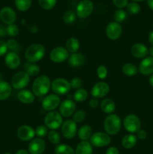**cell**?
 <instances>
[{
  "label": "cell",
  "instance_id": "obj_1",
  "mask_svg": "<svg viewBox=\"0 0 153 154\" xmlns=\"http://www.w3.org/2000/svg\"><path fill=\"white\" fill-rule=\"evenodd\" d=\"M51 88V81L47 76L41 75L34 81L32 84V92L34 96L42 97L49 92Z\"/></svg>",
  "mask_w": 153,
  "mask_h": 154
},
{
  "label": "cell",
  "instance_id": "obj_2",
  "mask_svg": "<svg viewBox=\"0 0 153 154\" xmlns=\"http://www.w3.org/2000/svg\"><path fill=\"white\" fill-rule=\"evenodd\" d=\"M45 48L41 44H33L26 49L25 57L28 62L34 63L43 59L45 54Z\"/></svg>",
  "mask_w": 153,
  "mask_h": 154
},
{
  "label": "cell",
  "instance_id": "obj_3",
  "mask_svg": "<svg viewBox=\"0 0 153 154\" xmlns=\"http://www.w3.org/2000/svg\"><path fill=\"white\" fill-rule=\"evenodd\" d=\"M121 125L120 117L116 114H111L105 118L104 128L106 134L109 135H115L120 131Z\"/></svg>",
  "mask_w": 153,
  "mask_h": 154
},
{
  "label": "cell",
  "instance_id": "obj_4",
  "mask_svg": "<svg viewBox=\"0 0 153 154\" xmlns=\"http://www.w3.org/2000/svg\"><path fill=\"white\" fill-rule=\"evenodd\" d=\"M62 117L60 113L57 111H50L44 117V124L49 129L52 130L58 129L62 125Z\"/></svg>",
  "mask_w": 153,
  "mask_h": 154
},
{
  "label": "cell",
  "instance_id": "obj_5",
  "mask_svg": "<svg viewBox=\"0 0 153 154\" xmlns=\"http://www.w3.org/2000/svg\"><path fill=\"white\" fill-rule=\"evenodd\" d=\"M123 126L125 130L129 133H136L140 129L141 122L139 117L135 114H129L126 116L123 121Z\"/></svg>",
  "mask_w": 153,
  "mask_h": 154
},
{
  "label": "cell",
  "instance_id": "obj_6",
  "mask_svg": "<svg viewBox=\"0 0 153 154\" xmlns=\"http://www.w3.org/2000/svg\"><path fill=\"white\" fill-rule=\"evenodd\" d=\"M51 88L56 95H64L69 93L70 90V84L64 78H58L51 83Z\"/></svg>",
  "mask_w": 153,
  "mask_h": 154
},
{
  "label": "cell",
  "instance_id": "obj_7",
  "mask_svg": "<svg viewBox=\"0 0 153 154\" xmlns=\"http://www.w3.org/2000/svg\"><path fill=\"white\" fill-rule=\"evenodd\" d=\"M29 75L26 72H19L13 75L10 81L11 86L16 90L25 88L29 83Z\"/></svg>",
  "mask_w": 153,
  "mask_h": 154
},
{
  "label": "cell",
  "instance_id": "obj_8",
  "mask_svg": "<svg viewBox=\"0 0 153 154\" xmlns=\"http://www.w3.org/2000/svg\"><path fill=\"white\" fill-rule=\"evenodd\" d=\"M89 140L92 145L95 147H106L111 142V138L110 135L102 132H97L92 134Z\"/></svg>",
  "mask_w": 153,
  "mask_h": 154
},
{
  "label": "cell",
  "instance_id": "obj_9",
  "mask_svg": "<svg viewBox=\"0 0 153 154\" xmlns=\"http://www.w3.org/2000/svg\"><path fill=\"white\" fill-rule=\"evenodd\" d=\"M68 58L69 52L65 48L62 46L56 47L51 51L50 54V60L56 63H62Z\"/></svg>",
  "mask_w": 153,
  "mask_h": 154
},
{
  "label": "cell",
  "instance_id": "obj_10",
  "mask_svg": "<svg viewBox=\"0 0 153 154\" xmlns=\"http://www.w3.org/2000/svg\"><path fill=\"white\" fill-rule=\"evenodd\" d=\"M60 98L56 94H50L46 96L43 99L41 103V106L44 110L46 111H52L53 110L56 109L60 105Z\"/></svg>",
  "mask_w": 153,
  "mask_h": 154
},
{
  "label": "cell",
  "instance_id": "obj_11",
  "mask_svg": "<svg viewBox=\"0 0 153 154\" xmlns=\"http://www.w3.org/2000/svg\"><path fill=\"white\" fill-rule=\"evenodd\" d=\"M76 123L73 120H67L62 125V133L66 139H72L76 134Z\"/></svg>",
  "mask_w": 153,
  "mask_h": 154
},
{
  "label": "cell",
  "instance_id": "obj_12",
  "mask_svg": "<svg viewBox=\"0 0 153 154\" xmlns=\"http://www.w3.org/2000/svg\"><path fill=\"white\" fill-rule=\"evenodd\" d=\"M94 5L90 0H82L76 6V15L80 18H86L93 11Z\"/></svg>",
  "mask_w": 153,
  "mask_h": 154
},
{
  "label": "cell",
  "instance_id": "obj_13",
  "mask_svg": "<svg viewBox=\"0 0 153 154\" xmlns=\"http://www.w3.org/2000/svg\"><path fill=\"white\" fill-rule=\"evenodd\" d=\"M16 135L21 141H28L34 138L35 135V131L32 127L28 125H23L18 128L16 131Z\"/></svg>",
  "mask_w": 153,
  "mask_h": 154
},
{
  "label": "cell",
  "instance_id": "obj_14",
  "mask_svg": "<svg viewBox=\"0 0 153 154\" xmlns=\"http://www.w3.org/2000/svg\"><path fill=\"white\" fill-rule=\"evenodd\" d=\"M122 33V27L121 24L116 22H111L106 28V35L111 40H116Z\"/></svg>",
  "mask_w": 153,
  "mask_h": 154
},
{
  "label": "cell",
  "instance_id": "obj_15",
  "mask_svg": "<svg viewBox=\"0 0 153 154\" xmlns=\"http://www.w3.org/2000/svg\"><path fill=\"white\" fill-rule=\"evenodd\" d=\"M46 148V143L42 138H33L28 145V151L30 154H42Z\"/></svg>",
  "mask_w": 153,
  "mask_h": 154
},
{
  "label": "cell",
  "instance_id": "obj_16",
  "mask_svg": "<svg viewBox=\"0 0 153 154\" xmlns=\"http://www.w3.org/2000/svg\"><path fill=\"white\" fill-rule=\"evenodd\" d=\"M0 19L8 26L14 24L16 21V14L13 8L10 7H4L0 10Z\"/></svg>",
  "mask_w": 153,
  "mask_h": 154
},
{
  "label": "cell",
  "instance_id": "obj_17",
  "mask_svg": "<svg viewBox=\"0 0 153 154\" xmlns=\"http://www.w3.org/2000/svg\"><path fill=\"white\" fill-rule=\"evenodd\" d=\"M110 91V86L105 82H98L92 89V96L94 98H104L108 94Z\"/></svg>",
  "mask_w": 153,
  "mask_h": 154
},
{
  "label": "cell",
  "instance_id": "obj_18",
  "mask_svg": "<svg viewBox=\"0 0 153 154\" xmlns=\"http://www.w3.org/2000/svg\"><path fill=\"white\" fill-rule=\"evenodd\" d=\"M76 104L70 99H66L59 105V113L62 116L68 117L74 114Z\"/></svg>",
  "mask_w": 153,
  "mask_h": 154
},
{
  "label": "cell",
  "instance_id": "obj_19",
  "mask_svg": "<svg viewBox=\"0 0 153 154\" xmlns=\"http://www.w3.org/2000/svg\"><path fill=\"white\" fill-rule=\"evenodd\" d=\"M138 72L142 75H152L153 74V57H145L140 62L138 68Z\"/></svg>",
  "mask_w": 153,
  "mask_h": 154
},
{
  "label": "cell",
  "instance_id": "obj_20",
  "mask_svg": "<svg viewBox=\"0 0 153 154\" xmlns=\"http://www.w3.org/2000/svg\"><path fill=\"white\" fill-rule=\"evenodd\" d=\"M130 54L135 58L144 59L148 54V49L143 44L136 43L130 48Z\"/></svg>",
  "mask_w": 153,
  "mask_h": 154
},
{
  "label": "cell",
  "instance_id": "obj_21",
  "mask_svg": "<svg viewBox=\"0 0 153 154\" xmlns=\"http://www.w3.org/2000/svg\"><path fill=\"white\" fill-rule=\"evenodd\" d=\"M4 63L7 67L10 69H15L20 65V58L19 55L14 52H9L6 54Z\"/></svg>",
  "mask_w": 153,
  "mask_h": 154
},
{
  "label": "cell",
  "instance_id": "obj_22",
  "mask_svg": "<svg viewBox=\"0 0 153 154\" xmlns=\"http://www.w3.org/2000/svg\"><path fill=\"white\" fill-rule=\"evenodd\" d=\"M86 63V57L80 53H74L69 57V63L72 67L78 68L83 66Z\"/></svg>",
  "mask_w": 153,
  "mask_h": 154
},
{
  "label": "cell",
  "instance_id": "obj_23",
  "mask_svg": "<svg viewBox=\"0 0 153 154\" xmlns=\"http://www.w3.org/2000/svg\"><path fill=\"white\" fill-rule=\"evenodd\" d=\"M17 99L23 104H32L34 101V95L29 90H22L18 93Z\"/></svg>",
  "mask_w": 153,
  "mask_h": 154
},
{
  "label": "cell",
  "instance_id": "obj_24",
  "mask_svg": "<svg viewBox=\"0 0 153 154\" xmlns=\"http://www.w3.org/2000/svg\"><path fill=\"white\" fill-rule=\"evenodd\" d=\"M93 148L88 141H82L78 144L75 150V154H92Z\"/></svg>",
  "mask_w": 153,
  "mask_h": 154
},
{
  "label": "cell",
  "instance_id": "obj_25",
  "mask_svg": "<svg viewBox=\"0 0 153 154\" xmlns=\"http://www.w3.org/2000/svg\"><path fill=\"white\" fill-rule=\"evenodd\" d=\"M137 142V138L134 134H128L123 137L122 140V145L125 149L133 148Z\"/></svg>",
  "mask_w": 153,
  "mask_h": 154
},
{
  "label": "cell",
  "instance_id": "obj_26",
  "mask_svg": "<svg viewBox=\"0 0 153 154\" xmlns=\"http://www.w3.org/2000/svg\"><path fill=\"white\" fill-rule=\"evenodd\" d=\"M11 87L8 82L0 81V101L6 100L11 94Z\"/></svg>",
  "mask_w": 153,
  "mask_h": 154
},
{
  "label": "cell",
  "instance_id": "obj_27",
  "mask_svg": "<svg viewBox=\"0 0 153 154\" xmlns=\"http://www.w3.org/2000/svg\"><path fill=\"white\" fill-rule=\"evenodd\" d=\"M100 108L104 113L111 114L114 112L116 109V105L111 99H104L100 103Z\"/></svg>",
  "mask_w": 153,
  "mask_h": 154
},
{
  "label": "cell",
  "instance_id": "obj_28",
  "mask_svg": "<svg viewBox=\"0 0 153 154\" xmlns=\"http://www.w3.org/2000/svg\"><path fill=\"white\" fill-rule=\"evenodd\" d=\"M92 135V129L88 125L81 126L78 131V137L81 141H88Z\"/></svg>",
  "mask_w": 153,
  "mask_h": 154
},
{
  "label": "cell",
  "instance_id": "obj_29",
  "mask_svg": "<svg viewBox=\"0 0 153 154\" xmlns=\"http://www.w3.org/2000/svg\"><path fill=\"white\" fill-rule=\"evenodd\" d=\"M80 45L79 40L74 37L70 38L66 42V49L68 52L72 53V54L77 52L78 50L80 49Z\"/></svg>",
  "mask_w": 153,
  "mask_h": 154
},
{
  "label": "cell",
  "instance_id": "obj_30",
  "mask_svg": "<svg viewBox=\"0 0 153 154\" xmlns=\"http://www.w3.org/2000/svg\"><path fill=\"white\" fill-rule=\"evenodd\" d=\"M122 72L126 76L130 77L136 75L138 72V69L132 63H126L122 66Z\"/></svg>",
  "mask_w": 153,
  "mask_h": 154
},
{
  "label": "cell",
  "instance_id": "obj_31",
  "mask_svg": "<svg viewBox=\"0 0 153 154\" xmlns=\"http://www.w3.org/2000/svg\"><path fill=\"white\" fill-rule=\"evenodd\" d=\"M55 154H75V150L67 144H58L55 148Z\"/></svg>",
  "mask_w": 153,
  "mask_h": 154
},
{
  "label": "cell",
  "instance_id": "obj_32",
  "mask_svg": "<svg viewBox=\"0 0 153 154\" xmlns=\"http://www.w3.org/2000/svg\"><path fill=\"white\" fill-rule=\"evenodd\" d=\"M88 97V93L85 89H78L74 94V99L76 102H82L86 100Z\"/></svg>",
  "mask_w": 153,
  "mask_h": 154
},
{
  "label": "cell",
  "instance_id": "obj_33",
  "mask_svg": "<svg viewBox=\"0 0 153 154\" xmlns=\"http://www.w3.org/2000/svg\"><path fill=\"white\" fill-rule=\"evenodd\" d=\"M32 5V0H15V5L20 11H26Z\"/></svg>",
  "mask_w": 153,
  "mask_h": 154
},
{
  "label": "cell",
  "instance_id": "obj_34",
  "mask_svg": "<svg viewBox=\"0 0 153 154\" xmlns=\"http://www.w3.org/2000/svg\"><path fill=\"white\" fill-rule=\"evenodd\" d=\"M47 137L50 142L52 144H56V145H58L61 141L60 135L55 130H51L50 132H48Z\"/></svg>",
  "mask_w": 153,
  "mask_h": 154
},
{
  "label": "cell",
  "instance_id": "obj_35",
  "mask_svg": "<svg viewBox=\"0 0 153 154\" xmlns=\"http://www.w3.org/2000/svg\"><path fill=\"white\" fill-rule=\"evenodd\" d=\"M57 0H38L40 7L44 10H51L56 5Z\"/></svg>",
  "mask_w": 153,
  "mask_h": 154
},
{
  "label": "cell",
  "instance_id": "obj_36",
  "mask_svg": "<svg viewBox=\"0 0 153 154\" xmlns=\"http://www.w3.org/2000/svg\"><path fill=\"white\" fill-rule=\"evenodd\" d=\"M40 72V68L38 65L34 64V63H31V64L28 65L26 67V73L28 74L29 76H37Z\"/></svg>",
  "mask_w": 153,
  "mask_h": 154
},
{
  "label": "cell",
  "instance_id": "obj_37",
  "mask_svg": "<svg viewBox=\"0 0 153 154\" xmlns=\"http://www.w3.org/2000/svg\"><path fill=\"white\" fill-rule=\"evenodd\" d=\"M126 17H127V14L122 9H118L114 14V19L116 22L118 23L123 22L126 19Z\"/></svg>",
  "mask_w": 153,
  "mask_h": 154
},
{
  "label": "cell",
  "instance_id": "obj_38",
  "mask_svg": "<svg viewBox=\"0 0 153 154\" xmlns=\"http://www.w3.org/2000/svg\"><path fill=\"white\" fill-rule=\"evenodd\" d=\"M75 18H76V14L72 11H68L64 13V16H63V20L65 23L67 24H71L74 22Z\"/></svg>",
  "mask_w": 153,
  "mask_h": 154
},
{
  "label": "cell",
  "instance_id": "obj_39",
  "mask_svg": "<svg viewBox=\"0 0 153 154\" xmlns=\"http://www.w3.org/2000/svg\"><path fill=\"white\" fill-rule=\"evenodd\" d=\"M127 10L131 14H137L140 11V6L136 2H130L127 5Z\"/></svg>",
  "mask_w": 153,
  "mask_h": 154
},
{
  "label": "cell",
  "instance_id": "obj_40",
  "mask_svg": "<svg viewBox=\"0 0 153 154\" xmlns=\"http://www.w3.org/2000/svg\"><path fill=\"white\" fill-rule=\"evenodd\" d=\"M6 32H7V34L10 37H16V35L19 33V28L15 24H10L8 25L6 28Z\"/></svg>",
  "mask_w": 153,
  "mask_h": 154
},
{
  "label": "cell",
  "instance_id": "obj_41",
  "mask_svg": "<svg viewBox=\"0 0 153 154\" xmlns=\"http://www.w3.org/2000/svg\"><path fill=\"white\" fill-rule=\"evenodd\" d=\"M34 131H35V135L40 138H44L48 135L47 127L46 126H43V125L38 126Z\"/></svg>",
  "mask_w": 153,
  "mask_h": 154
},
{
  "label": "cell",
  "instance_id": "obj_42",
  "mask_svg": "<svg viewBox=\"0 0 153 154\" xmlns=\"http://www.w3.org/2000/svg\"><path fill=\"white\" fill-rule=\"evenodd\" d=\"M86 118V112L82 110H79L74 112L73 117V120L75 123H80L83 121Z\"/></svg>",
  "mask_w": 153,
  "mask_h": 154
},
{
  "label": "cell",
  "instance_id": "obj_43",
  "mask_svg": "<svg viewBox=\"0 0 153 154\" xmlns=\"http://www.w3.org/2000/svg\"><path fill=\"white\" fill-rule=\"evenodd\" d=\"M97 75L98 78L101 80H104L107 76V69L104 65L99 66L97 69Z\"/></svg>",
  "mask_w": 153,
  "mask_h": 154
},
{
  "label": "cell",
  "instance_id": "obj_44",
  "mask_svg": "<svg viewBox=\"0 0 153 154\" xmlns=\"http://www.w3.org/2000/svg\"><path fill=\"white\" fill-rule=\"evenodd\" d=\"M70 87L74 89H80L81 86L82 85V82L80 78H74L70 82Z\"/></svg>",
  "mask_w": 153,
  "mask_h": 154
},
{
  "label": "cell",
  "instance_id": "obj_45",
  "mask_svg": "<svg viewBox=\"0 0 153 154\" xmlns=\"http://www.w3.org/2000/svg\"><path fill=\"white\" fill-rule=\"evenodd\" d=\"M113 4L118 8H122L128 4V0H112Z\"/></svg>",
  "mask_w": 153,
  "mask_h": 154
},
{
  "label": "cell",
  "instance_id": "obj_46",
  "mask_svg": "<svg viewBox=\"0 0 153 154\" xmlns=\"http://www.w3.org/2000/svg\"><path fill=\"white\" fill-rule=\"evenodd\" d=\"M8 47L5 42L0 39V57H2L7 53Z\"/></svg>",
  "mask_w": 153,
  "mask_h": 154
},
{
  "label": "cell",
  "instance_id": "obj_47",
  "mask_svg": "<svg viewBox=\"0 0 153 154\" xmlns=\"http://www.w3.org/2000/svg\"><path fill=\"white\" fill-rule=\"evenodd\" d=\"M7 47H8V49H10V50H14L16 49V47H17V42L15 39L11 38V39H9L7 42Z\"/></svg>",
  "mask_w": 153,
  "mask_h": 154
},
{
  "label": "cell",
  "instance_id": "obj_48",
  "mask_svg": "<svg viewBox=\"0 0 153 154\" xmlns=\"http://www.w3.org/2000/svg\"><path fill=\"white\" fill-rule=\"evenodd\" d=\"M136 137L140 140H145L147 137V133L144 129H140L136 132Z\"/></svg>",
  "mask_w": 153,
  "mask_h": 154
},
{
  "label": "cell",
  "instance_id": "obj_49",
  "mask_svg": "<svg viewBox=\"0 0 153 154\" xmlns=\"http://www.w3.org/2000/svg\"><path fill=\"white\" fill-rule=\"evenodd\" d=\"M98 100L96 98H93V99H91L89 101V106L90 108L94 109V108H96L98 106Z\"/></svg>",
  "mask_w": 153,
  "mask_h": 154
},
{
  "label": "cell",
  "instance_id": "obj_50",
  "mask_svg": "<svg viewBox=\"0 0 153 154\" xmlns=\"http://www.w3.org/2000/svg\"><path fill=\"white\" fill-rule=\"evenodd\" d=\"M105 154H119V150L116 147H110L106 150Z\"/></svg>",
  "mask_w": 153,
  "mask_h": 154
},
{
  "label": "cell",
  "instance_id": "obj_51",
  "mask_svg": "<svg viewBox=\"0 0 153 154\" xmlns=\"http://www.w3.org/2000/svg\"><path fill=\"white\" fill-rule=\"evenodd\" d=\"M6 34H7L6 28H4L3 26H0V37H4Z\"/></svg>",
  "mask_w": 153,
  "mask_h": 154
},
{
  "label": "cell",
  "instance_id": "obj_52",
  "mask_svg": "<svg viewBox=\"0 0 153 154\" xmlns=\"http://www.w3.org/2000/svg\"><path fill=\"white\" fill-rule=\"evenodd\" d=\"M148 42L153 46V31L150 32L148 34Z\"/></svg>",
  "mask_w": 153,
  "mask_h": 154
},
{
  "label": "cell",
  "instance_id": "obj_53",
  "mask_svg": "<svg viewBox=\"0 0 153 154\" xmlns=\"http://www.w3.org/2000/svg\"><path fill=\"white\" fill-rule=\"evenodd\" d=\"M16 154H30L28 153V150H24V149H20V150H17L16 152Z\"/></svg>",
  "mask_w": 153,
  "mask_h": 154
},
{
  "label": "cell",
  "instance_id": "obj_54",
  "mask_svg": "<svg viewBox=\"0 0 153 154\" xmlns=\"http://www.w3.org/2000/svg\"><path fill=\"white\" fill-rule=\"evenodd\" d=\"M147 3H148V5L149 7V8L153 11V0H148Z\"/></svg>",
  "mask_w": 153,
  "mask_h": 154
},
{
  "label": "cell",
  "instance_id": "obj_55",
  "mask_svg": "<svg viewBox=\"0 0 153 154\" xmlns=\"http://www.w3.org/2000/svg\"><path fill=\"white\" fill-rule=\"evenodd\" d=\"M149 84H150V85L153 87V74L151 75V76H150V78H149Z\"/></svg>",
  "mask_w": 153,
  "mask_h": 154
},
{
  "label": "cell",
  "instance_id": "obj_56",
  "mask_svg": "<svg viewBox=\"0 0 153 154\" xmlns=\"http://www.w3.org/2000/svg\"><path fill=\"white\" fill-rule=\"evenodd\" d=\"M148 53H149V54L151 55V57H153V46H152L151 48H149V50H148Z\"/></svg>",
  "mask_w": 153,
  "mask_h": 154
},
{
  "label": "cell",
  "instance_id": "obj_57",
  "mask_svg": "<svg viewBox=\"0 0 153 154\" xmlns=\"http://www.w3.org/2000/svg\"><path fill=\"white\" fill-rule=\"evenodd\" d=\"M132 1H134V2H141V1H143V0H132Z\"/></svg>",
  "mask_w": 153,
  "mask_h": 154
},
{
  "label": "cell",
  "instance_id": "obj_58",
  "mask_svg": "<svg viewBox=\"0 0 153 154\" xmlns=\"http://www.w3.org/2000/svg\"><path fill=\"white\" fill-rule=\"evenodd\" d=\"M4 154H12V153H4Z\"/></svg>",
  "mask_w": 153,
  "mask_h": 154
},
{
  "label": "cell",
  "instance_id": "obj_59",
  "mask_svg": "<svg viewBox=\"0 0 153 154\" xmlns=\"http://www.w3.org/2000/svg\"><path fill=\"white\" fill-rule=\"evenodd\" d=\"M152 26H153V23H152Z\"/></svg>",
  "mask_w": 153,
  "mask_h": 154
}]
</instances>
